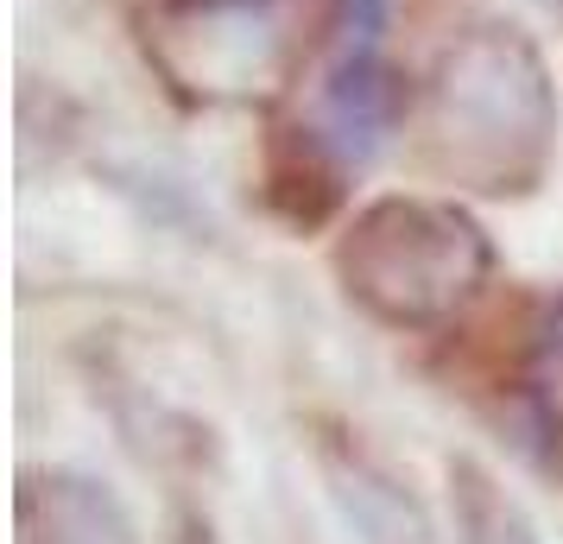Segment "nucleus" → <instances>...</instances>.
Listing matches in <instances>:
<instances>
[{
	"label": "nucleus",
	"instance_id": "nucleus-7",
	"mask_svg": "<svg viewBox=\"0 0 563 544\" xmlns=\"http://www.w3.org/2000/svg\"><path fill=\"white\" fill-rule=\"evenodd\" d=\"M551 7H558V13H563V0H551Z\"/></svg>",
	"mask_w": 563,
	"mask_h": 544
},
{
	"label": "nucleus",
	"instance_id": "nucleus-2",
	"mask_svg": "<svg viewBox=\"0 0 563 544\" xmlns=\"http://www.w3.org/2000/svg\"><path fill=\"white\" fill-rule=\"evenodd\" d=\"M494 273V247L475 215L437 197H386L342 241V286L361 311L399 330L456 317Z\"/></svg>",
	"mask_w": 563,
	"mask_h": 544
},
{
	"label": "nucleus",
	"instance_id": "nucleus-5",
	"mask_svg": "<svg viewBox=\"0 0 563 544\" xmlns=\"http://www.w3.org/2000/svg\"><path fill=\"white\" fill-rule=\"evenodd\" d=\"M330 481H335V500L349 507V519L361 525V539H367V544H437L431 525H424V513H418L393 481H386L380 468L330 463Z\"/></svg>",
	"mask_w": 563,
	"mask_h": 544
},
{
	"label": "nucleus",
	"instance_id": "nucleus-4",
	"mask_svg": "<svg viewBox=\"0 0 563 544\" xmlns=\"http://www.w3.org/2000/svg\"><path fill=\"white\" fill-rule=\"evenodd\" d=\"M20 532H26V544H140L128 507L102 481L70 475V468L26 481V493H20Z\"/></svg>",
	"mask_w": 563,
	"mask_h": 544
},
{
	"label": "nucleus",
	"instance_id": "nucleus-1",
	"mask_svg": "<svg viewBox=\"0 0 563 544\" xmlns=\"http://www.w3.org/2000/svg\"><path fill=\"white\" fill-rule=\"evenodd\" d=\"M437 133L450 165L487 190H519L544 171L558 140V96L538 45L519 26H482L443 52Z\"/></svg>",
	"mask_w": 563,
	"mask_h": 544
},
{
	"label": "nucleus",
	"instance_id": "nucleus-6",
	"mask_svg": "<svg viewBox=\"0 0 563 544\" xmlns=\"http://www.w3.org/2000/svg\"><path fill=\"white\" fill-rule=\"evenodd\" d=\"M450 507H456V544H538L532 519L482 463H450Z\"/></svg>",
	"mask_w": 563,
	"mask_h": 544
},
{
	"label": "nucleus",
	"instance_id": "nucleus-3",
	"mask_svg": "<svg viewBox=\"0 0 563 544\" xmlns=\"http://www.w3.org/2000/svg\"><path fill=\"white\" fill-rule=\"evenodd\" d=\"M406 127V82L393 64H380L374 52L342 57V70L323 82L317 102V140L330 146L342 165H367L393 146V133Z\"/></svg>",
	"mask_w": 563,
	"mask_h": 544
}]
</instances>
